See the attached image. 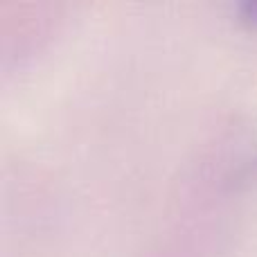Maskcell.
I'll return each mask as SVG.
<instances>
[{
  "instance_id": "6da1fadb",
  "label": "cell",
  "mask_w": 257,
  "mask_h": 257,
  "mask_svg": "<svg viewBox=\"0 0 257 257\" xmlns=\"http://www.w3.org/2000/svg\"><path fill=\"white\" fill-rule=\"evenodd\" d=\"M246 18L250 23H257V5H246Z\"/></svg>"
}]
</instances>
